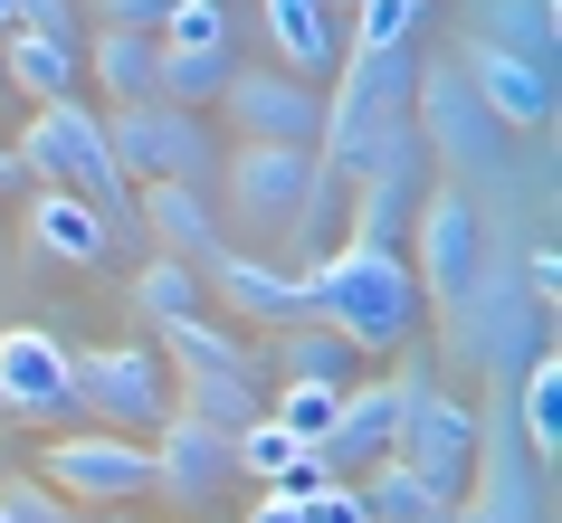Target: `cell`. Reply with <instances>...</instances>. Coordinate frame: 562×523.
<instances>
[{
  "mask_svg": "<svg viewBox=\"0 0 562 523\" xmlns=\"http://www.w3.org/2000/svg\"><path fill=\"white\" fill-rule=\"evenodd\" d=\"M305 315L334 323L362 362H372V352H401V343L419 333L411 258H401V248H344V238H334L325 258L305 266Z\"/></svg>",
  "mask_w": 562,
  "mask_h": 523,
  "instance_id": "1",
  "label": "cell"
},
{
  "mask_svg": "<svg viewBox=\"0 0 562 523\" xmlns=\"http://www.w3.org/2000/svg\"><path fill=\"white\" fill-rule=\"evenodd\" d=\"M20 172H38V191H77L87 209L115 219V238L134 229V181H124L115 144H105V115H95L87 95H67V105H38L30 134H20Z\"/></svg>",
  "mask_w": 562,
  "mask_h": 523,
  "instance_id": "2",
  "label": "cell"
},
{
  "mask_svg": "<svg viewBox=\"0 0 562 523\" xmlns=\"http://www.w3.org/2000/svg\"><path fill=\"white\" fill-rule=\"evenodd\" d=\"M411 124H419V152H429V162H448V191L486 201L496 181H515V134H505V124L486 115V105H476V87L458 77V58L419 67Z\"/></svg>",
  "mask_w": 562,
  "mask_h": 523,
  "instance_id": "3",
  "label": "cell"
},
{
  "mask_svg": "<svg viewBox=\"0 0 562 523\" xmlns=\"http://www.w3.org/2000/svg\"><path fill=\"white\" fill-rule=\"evenodd\" d=\"M315 181H325V162L305 144H238L229 162H220V191H229V229L248 238V258L258 248H277V258L305 266V209H315Z\"/></svg>",
  "mask_w": 562,
  "mask_h": 523,
  "instance_id": "4",
  "label": "cell"
},
{
  "mask_svg": "<svg viewBox=\"0 0 562 523\" xmlns=\"http://www.w3.org/2000/svg\"><path fill=\"white\" fill-rule=\"evenodd\" d=\"M67 390L115 437H153L172 419V362L153 352V333L144 343H105V352H67Z\"/></svg>",
  "mask_w": 562,
  "mask_h": 523,
  "instance_id": "5",
  "label": "cell"
},
{
  "mask_svg": "<svg viewBox=\"0 0 562 523\" xmlns=\"http://www.w3.org/2000/svg\"><path fill=\"white\" fill-rule=\"evenodd\" d=\"M419 390H429V352L401 343V362H391V372L353 380V390L334 400V429H325V447H315V466H325V476H362L372 457H391V447H401V419H411Z\"/></svg>",
  "mask_w": 562,
  "mask_h": 523,
  "instance_id": "6",
  "label": "cell"
},
{
  "mask_svg": "<svg viewBox=\"0 0 562 523\" xmlns=\"http://www.w3.org/2000/svg\"><path fill=\"white\" fill-rule=\"evenodd\" d=\"M448 352H458V362H486V372H525L533 352H543V305H533L525 295V276H515V266H476V286H468V305H458V315H448Z\"/></svg>",
  "mask_w": 562,
  "mask_h": 523,
  "instance_id": "7",
  "label": "cell"
},
{
  "mask_svg": "<svg viewBox=\"0 0 562 523\" xmlns=\"http://www.w3.org/2000/svg\"><path fill=\"white\" fill-rule=\"evenodd\" d=\"M411 238H419V266H411V286H419V305H439V323L468 305V286H476V266H486V209L468 201V191H419V209H411Z\"/></svg>",
  "mask_w": 562,
  "mask_h": 523,
  "instance_id": "8",
  "label": "cell"
},
{
  "mask_svg": "<svg viewBox=\"0 0 562 523\" xmlns=\"http://www.w3.org/2000/svg\"><path fill=\"white\" fill-rule=\"evenodd\" d=\"M30 476L58 486L67 504H144L153 494V447L144 437H115V429H67V437L38 447Z\"/></svg>",
  "mask_w": 562,
  "mask_h": 523,
  "instance_id": "9",
  "label": "cell"
},
{
  "mask_svg": "<svg viewBox=\"0 0 562 523\" xmlns=\"http://www.w3.org/2000/svg\"><path fill=\"white\" fill-rule=\"evenodd\" d=\"M105 144H115L124 181H191V191H201L210 162H220L210 124L181 115V105H162V95H153V105H115V115H105Z\"/></svg>",
  "mask_w": 562,
  "mask_h": 523,
  "instance_id": "10",
  "label": "cell"
},
{
  "mask_svg": "<svg viewBox=\"0 0 562 523\" xmlns=\"http://www.w3.org/2000/svg\"><path fill=\"white\" fill-rule=\"evenodd\" d=\"M220 115H229V144H305L315 152V134H325V87H305L286 67H229Z\"/></svg>",
  "mask_w": 562,
  "mask_h": 523,
  "instance_id": "11",
  "label": "cell"
},
{
  "mask_svg": "<svg viewBox=\"0 0 562 523\" xmlns=\"http://www.w3.org/2000/svg\"><path fill=\"white\" fill-rule=\"evenodd\" d=\"M391 457L411 466L439 504H458L468 476H476V400H448L439 380H429V390L411 400V419H401V447H391Z\"/></svg>",
  "mask_w": 562,
  "mask_h": 523,
  "instance_id": "12",
  "label": "cell"
},
{
  "mask_svg": "<svg viewBox=\"0 0 562 523\" xmlns=\"http://www.w3.org/2000/svg\"><path fill=\"white\" fill-rule=\"evenodd\" d=\"M144 447H153V494H162L172 514H210V504H220V494L238 486L229 437H220V429H201V419H181V409L144 437Z\"/></svg>",
  "mask_w": 562,
  "mask_h": 523,
  "instance_id": "13",
  "label": "cell"
},
{
  "mask_svg": "<svg viewBox=\"0 0 562 523\" xmlns=\"http://www.w3.org/2000/svg\"><path fill=\"white\" fill-rule=\"evenodd\" d=\"M201 295H220L238 323H267V333H286V323H305V276L277 258H248V248H210L201 266Z\"/></svg>",
  "mask_w": 562,
  "mask_h": 523,
  "instance_id": "14",
  "label": "cell"
},
{
  "mask_svg": "<svg viewBox=\"0 0 562 523\" xmlns=\"http://www.w3.org/2000/svg\"><path fill=\"white\" fill-rule=\"evenodd\" d=\"M0 409L10 419H67L77 390H67V343L48 323H10L0 333Z\"/></svg>",
  "mask_w": 562,
  "mask_h": 523,
  "instance_id": "15",
  "label": "cell"
},
{
  "mask_svg": "<svg viewBox=\"0 0 562 523\" xmlns=\"http://www.w3.org/2000/svg\"><path fill=\"white\" fill-rule=\"evenodd\" d=\"M458 77L476 87V105H486L505 134H543V124H553V67H525V58H505V48L458 38Z\"/></svg>",
  "mask_w": 562,
  "mask_h": 523,
  "instance_id": "16",
  "label": "cell"
},
{
  "mask_svg": "<svg viewBox=\"0 0 562 523\" xmlns=\"http://www.w3.org/2000/svg\"><path fill=\"white\" fill-rule=\"evenodd\" d=\"M458 38L505 48V58H525V67H553L562 58V10L553 0H458Z\"/></svg>",
  "mask_w": 562,
  "mask_h": 523,
  "instance_id": "17",
  "label": "cell"
},
{
  "mask_svg": "<svg viewBox=\"0 0 562 523\" xmlns=\"http://www.w3.org/2000/svg\"><path fill=\"white\" fill-rule=\"evenodd\" d=\"M77 77H87V38H48V30L0 38V87H20L30 105H67Z\"/></svg>",
  "mask_w": 562,
  "mask_h": 523,
  "instance_id": "18",
  "label": "cell"
},
{
  "mask_svg": "<svg viewBox=\"0 0 562 523\" xmlns=\"http://www.w3.org/2000/svg\"><path fill=\"white\" fill-rule=\"evenodd\" d=\"M30 248L58 266H105L115 258V219L105 209H87L77 191H38L30 201Z\"/></svg>",
  "mask_w": 562,
  "mask_h": 523,
  "instance_id": "19",
  "label": "cell"
},
{
  "mask_svg": "<svg viewBox=\"0 0 562 523\" xmlns=\"http://www.w3.org/2000/svg\"><path fill=\"white\" fill-rule=\"evenodd\" d=\"M134 219H144V229L162 238V258H181V266H201L210 248H220V219H210V201L191 191V181H144Z\"/></svg>",
  "mask_w": 562,
  "mask_h": 523,
  "instance_id": "20",
  "label": "cell"
},
{
  "mask_svg": "<svg viewBox=\"0 0 562 523\" xmlns=\"http://www.w3.org/2000/svg\"><path fill=\"white\" fill-rule=\"evenodd\" d=\"M267 10V38H277V58H286V77H334V58H344V30H334L325 0H258Z\"/></svg>",
  "mask_w": 562,
  "mask_h": 523,
  "instance_id": "21",
  "label": "cell"
},
{
  "mask_svg": "<svg viewBox=\"0 0 562 523\" xmlns=\"http://www.w3.org/2000/svg\"><path fill=\"white\" fill-rule=\"evenodd\" d=\"M277 380H315V390H353L362 380V352L344 343V333H334V323H286V333H277Z\"/></svg>",
  "mask_w": 562,
  "mask_h": 523,
  "instance_id": "22",
  "label": "cell"
},
{
  "mask_svg": "<svg viewBox=\"0 0 562 523\" xmlns=\"http://www.w3.org/2000/svg\"><path fill=\"white\" fill-rule=\"evenodd\" d=\"M87 77L115 105H153V77H162V48H153L144 30H95L87 38Z\"/></svg>",
  "mask_w": 562,
  "mask_h": 523,
  "instance_id": "23",
  "label": "cell"
},
{
  "mask_svg": "<svg viewBox=\"0 0 562 523\" xmlns=\"http://www.w3.org/2000/svg\"><path fill=\"white\" fill-rule=\"evenodd\" d=\"M344 191H353L344 248H401V238H411V209H419L411 181H344Z\"/></svg>",
  "mask_w": 562,
  "mask_h": 523,
  "instance_id": "24",
  "label": "cell"
},
{
  "mask_svg": "<svg viewBox=\"0 0 562 523\" xmlns=\"http://www.w3.org/2000/svg\"><path fill=\"white\" fill-rule=\"evenodd\" d=\"M515 429H525L533 466L562 447V362H553V352H533L525 372H515Z\"/></svg>",
  "mask_w": 562,
  "mask_h": 523,
  "instance_id": "25",
  "label": "cell"
},
{
  "mask_svg": "<svg viewBox=\"0 0 562 523\" xmlns=\"http://www.w3.org/2000/svg\"><path fill=\"white\" fill-rule=\"evenodd\" d=\"M153 48H172V58H238V10L229 0H172Z\"/></svg>",
  "mask_w": 562,
  "mask_h": 523,
  "instance_id": "26",
  "label": "cell"
},
{
  "mask_svg": "<svg viewBox=\"0 0 562 523\" xmlns=\"http://www.w3.org/2000/svg\"><path fill=\"white\" fill-rule=\"evenodd\" d=\"M353 494H362V514H372V523H429V514H448V504L419 486L401 457H372V466L353 476Z\"/></svg>",
  "mask_w": 562,
  "mask_h": 523,
  "instance_id": "27",
  "label": "cell"
},
{
  "mask_svg": "<svg viewBox=\"0 0 562 523\" xmlns=\"http://www.w3.org/2000/svg\"><path fill=\"white\" fill-rule=\"evenodd\" d=\"M134 315H144V333L201 315V276H191L181 258H144V266H134Z\"/></svg>",
  "mask_w": 562,
  "mask_h": 523,
  "instance_id": "28",
  "label": "cell"
},
{
  "mask_svg": "<svg viewBox=\"0 0 562 523\" xmlns=\"http://www.w3.org/2000/svg\"><path fill=\"white\" fill-rule=\"evenodd\" d=\"M334 400H344V390H315V380H277V390H267V419H277L286 437H296V447H325V429H334Z\"/></svg>",
  "mask_w": 562,
  "mask_h": 523,
  "instance_id": "29",
  "label": "cell"
},
{
  "mask_svg": "<svg viewBox=\"0 0 562 523\" xmlns=\"http://www.w3.org/2000/svg\"><path fill=\"white\" fill-rule=\"evenodd\" d=\"M344 10H353V48H411L429 20V0H344Z\"/></svg>",
  "mask_w": 562,
  "mask_h": 523,
  "instance_id": "30",
  "label": "cell"
},
{
  "mask_svg": "<svg viewBox=\"0 0 562 523\" xmlns=\"http://www.w3.org/2000/svg\"><path fill=\"white\" fill-rule=\"evenodd\" d=\"M0 514L10 523H77V504L58 486H38V476H0Z\"/></svg>",
  "mask_w": 562,
  "mask_h": 523,
  "instance_id": "31",
  "label": "cell"
},
{
  "mask_svg": "<svg viewBox=\"0 0 562 523\" xmlns=\"http://www.w3.org/2000/svg\"><path fill=\"white\" fill-rule=\"evenodd\" d=\"M10 30H48V38H77V0H0V38Z\"/></svg>",
  "mask_w": 562,
  "mask_h": 523,
  "instance_id": "32",
  "label": "cell"
},
{
  "mask_svg": "<svg viewBox=\"0 0 562 523\" xmlns=\"http://www.w3.org/2000/svg\"><path fill=\"white\" fill-rule=\"evenodd\" d=\"M296 523H372V514H362L353 476H325L315 494H296Z\"/></svg>",
  "mask_w": 562,
  "mask_h": 523,
  "instance_id": "33",
  "label": "cell"
},
{
  "mask_svg": "<svg viewBox=\"0 0 562 523\" xmlns=\"http://www.w3.org/2000/svg\"><path fill=\"white\" fill-rule=\"evenodd\" d=\"M87 10H95V30H162V20H172V0H87Z\"/></svg>",
  "mask_w": 562,
  "mask_h": 523,
  "instance_id": "34",
  "label": "cell"
},
{
  "mask_svg": "<svg viewBox=\"0 0 562 523\" xmlns=\"http://www.w3.org/2000/svg\"><path fill=\"white\" fill-rule=\"evenodd\" d=\"M525 276H533V305H553V286H562V258H553V248H533V266H525Z\"/></svg>",
  "mask_w": 562,
  "mask_h": 523,
  "instance_id": "35",
  "label": "cell"
},
{
  "mask_svg": "<svg viewBox=\"0 0 562 523\" xmlns=\"http://www.w3.org/2000/svg\"><path fill=\"white\" fill-rule=\"evenodd\" d=\"M248 523H296V504H286V494H258V504H248Z\"/></svg>",
  "mask_w": 562,
  "mask_h": 523,
  "instance_id": "36",
  "label": "cell"
},
{
  "mask_svg": "<svg viewBox=\"0 0 562 523\" xmlns=\"http://www.w3.org/2000/svg\"><path fill=\"white\" fill-rule=\"evenodd\" d=\"M10 181H20V152H10V144H0V191H10Z\"/></svg>",
  "mask_w": 562,
  "mask_h": 523,
  "instance_id": "37",
  "label": "cell"
},
{
  "mask_svg": "<svg viewBox=\"0 0 562 523\" xmlns=\"http://www.w3.org/2000/svg\"><path fill=\"white\" fill-rule=\"evenodd\" d=\"M0 523H10V514H0Z\"/></svg>",
  "mask_w": 562,
  "mask_h": 523,
  "instance_id": "38",
  "label": "cell"
}]
</instances>
